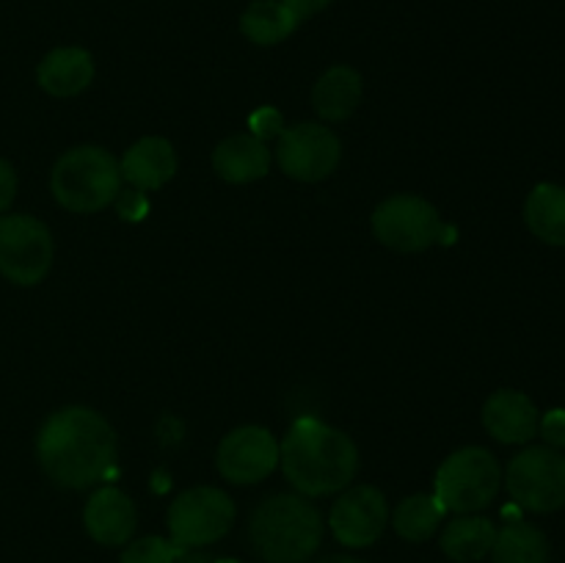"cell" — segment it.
<instances>
[{"mask_svg":"<svg viewBox=\"0 0 565 563\" xmlns=\"http://www.w3.org/2000/svg\"><path fill=\"white\" fill-rule=\"evenodd\" d=\"M320 563H364V561H359V557H348V555H329Z\"/></svg>","mask_w":565,"mask_h":563,"instance_id":"obj_31","label":"cell"},{"mask_svg":"<svg viewBox=\"0 0 565 563\" xmlns=\"http://www.w3.org/2000/svg\"><path fill=\"white\" fill-rule=\"evenodd\" d=\"M83 524L97 544L121 546L136 533L138 513L125 491L116 489V486H103L88 497Z\"/></svg>","mask_w":565,"mask_h":563,"instance_id":"obj_14","label":"cell"},{"mask_svg":"<svg viewBox=\"0 0 565 563\" xmlns=\"http://www.w3.org/2000/svg\"><path fill=\"white\" fill-rule=\"evenodd\" d=\"M215 563H241V561H232V557H224V561H215Z\"/></svg>","mask_w":565,"mask_h":563,"instance_id":"obj_32","label":"cell"},{"mask_svg":"<svg viewBox=\"0 0 565 563\" xmlns=\"http://www.w3.org/2000/svg\"><path fill=\"white\" fill-rule=\"evenodd\" d=\"M373 232L384 246L414 254L439 243L445 224H441L439 210L428 199L414 196V193H397L375 208Z\"/></svg>","mask_w":565,"mask_h":563,"instance_id":"obj_9","label":"cell"},{"mask_svg":"<svg viewBox=\"0 0 565 563\" xmlns=\"http://www.w3.org/2000/svg\"><path fill=\"white\" fill-rule=\"evenodd\" d=\"M279 464L298 495L326 497L345 491L356 478L359 450L342 431L315 417H301L279 445Z\"/></svg>","mask_w":565,"mask_h":563,"instance_id":"obj_2","label":"cell"},{"mask_svg":"<svg viewBox=\"0 0 565 563\" xmlns=\"http://www.w3.org/2000/svg\"><path fill=\"white\" fill-rule=\"evenodd\" d=\"M215 464L230 484H259L279 467V442L263 425H243L221 439Z\"/></svg>","mask_w":565,"mask_h":563,"instance_id":"obj_12","label":"cell"},{"mask_svg":"<svg viewBox=\"0 0 565 563\" xmlns=\"http://www.w3.org/2000/svg\"><path fill=\"white\" fill-rule=\"evenodd\" d=\"M252 136H257L259 141H268V138L281 136V114L276 108H263L252 116Z\"/></svg>","mask_w":565,"mask_h":563,"instance_id":"obj_26","label":"cell"},{"mask_svg":"<svg viewBox=\"0 0 565 563\" xmlns=\"http://www.w3.org/2000/svg\"><path fill=\"white\" fill-rule=\"evenodd\" d=\"M491 557L494 563H550V539L541 528L516 519L497 530Z\"/></svg>","mask_w":565,"mask_h":563,"instance_id":"obj_22","label":"cell"},{"mask_svg":"<svg viewBox=\"0 0 565 563\" xmlns=\"http://www.w3.org/2000/svg\"><path fill=\"white\" fill-rule=\"evenodd\" d=\"M342 144L334 130L320 121H303V125L281 130L276 141V160L281 171L298 182H320L331 177L340 166Z\"/></svg>","mask_w":565,"mask_h":563,"instance_id":"obj_10","label":"cell"},{"mask_svg":"<svg viewBox=\"0 0 565 563\" xmlns=\"http://www.w3.org/2000/svg\"><path fill=\"white\" fill-rule=\"evenodd\" d=\"M505 489L524 511H561L565 506V453L550 445L524 447L508 464Z\"/></svg>","mask_w":565,"mask_h":563,"instance_id":"obj_6","label":"cell"},{"mask_svg":"<svg viewBox=\"0 0 565 563\" xmlns=\"http://www.w3.org/2000/svg\"><path fill=\"white\" fill-rule=\"evenodd\" d=\"M180 546L160 535H143V539L127 541L119 563H174Z\"/></svg>","mask_w":565,"mask_h":563,"instance_id":"obj_24","label":"cell"},{"mask_svg":"<svg viewBox=\"0 0 565 563\" xmlns=\"http://www.w3.org/2000/svg\"><path fill=\"white\" fill-rule=\"evenodd\" d=\"M497 528L491 519L478 517V513H461L447 528L441 530V552L456 563H475L491 555Z\"/></svg>","mask_w":565,"mask_h":563,"instance_id":"obj_19","label":"cell"},{"mask_svg":"<svg viewBox=\"0 0 565 563\" xmlns=\"http://www.w3.org/2000/svg\"><path fill=\"white\" fill-rule=\"evenodd\" d=\"M174 563H207V557L196 555V552H193V550H182V546H180V552H177Z\"/></svg>","mask_w":565,"mask_h":563,"instance_id":"obj_30","label":"cell"},{"mask_svg":"<svg viewBox=\"0 0 565 563\" xmlns=\"http://www.w3.org/2000/svg\"><path fill=\"white\" fill-rule=\"evenodd\" d=\"M50 191L70 213H99L121 193L119 160L94 144L70 149L55 160Z\"/></svg>","mask_w":565,"mask_h":563,"instance_id":"obj_4","label":"cell"},{"mask_svg":"<svg viewBox=\"0 0 565 563\" xmlns=\"http://www.w3.org/2000/svg\"><path fill=\"white\" fill-rule=\"evenodd\" d=\"M298 17L290 6L281 0H254L241 17V31L248 42L259 44V47H270V44L285 42L292 36L298 28Z\"/></svg>","mask_w":565,"mask_h":563,"instance_id":"obj_21","label":"cell"},{"mask_svg":"<svg viewBox=\"0 0 565 563\" xmlns=\"http://www.w3.org/2000/svg\"><path fill=\"white\" fill-rule=\"evenodd\" d=\"M17 196V171L9 160L0 158V213L11 208Z\"/></svg>","mask_w":565,"mask_h":563,"instance_id":"obj_28","label":"cell"},{"mask_svg":"<svg viewBox=\"0 0 565 563\" xmlns=\"http://www.w3.org/2000/svg\"><path fill=\"white\" fill-rule=\"evenodd\" d=\"M502 486L500 461L486 447H461L436 469V500L447 513H478L497 500Z\"/></svg>","mask_w":565,"mask_h":563,"instance_id":"obj_5","label":"cell"},{"mask_svg":"<svg viewBox=\"0 0 565 563\" xmlns=\"http://www.w3.org/2000/svg\"><path fill=\"white\" fill-rule=\"evenodd\" d=\"M39 86L53 97H75L94 81L92 53L83 47H55L39 61Z\"/></svg>","mask_w":565,"mask_h":563,"instance_id":"obj_17","label":"cell"},{"mask_svg":"<svg viewBox=\"0 0 565 563\" xmlns=\"http://www.w3.org/2000/svg\"><path fill=\"white\" fill-rule=\"evenodd\" d=\"M323 513L303 495H274L254 511L248 535L265 563H307L323 541Z\"/></svg>","mask_w":565,"mask_h":563,"instance_id":"obj_3","label":"cell"},{"mask_svg":"<svg viewBox=\"0 0 565 563\" xmlns=\"http://www.w3.org/2000/svg\"><path fill=\"white\" fill-rule=\"evenodd\" d=\"M119 171L136 191H158L177 171L174 147L160 136L141 138L119 160Z\"/></svg>","mask_w":565,"mask_h":563,"instance_id":"obj_15","label":"cell"},{"mask_svg":"<svg viewBox=\"0 0 565 563\" xmlns=\"http://www.w3.org/2000/svg\"><path fill=\"white\" fill-rule=\"evenodd\" d=\"M524 221L539 241L565 246V188L541 182L524 202Z\"/></svg>","mask_w":565,"mask_h":563,"instance_id":"obj_20","label":"cell"},{"mask_svg":"<svg viewBox=\"0 0 565 563\" xmlns=\"http://www.w3.org/2000/svg\"><path fill=\"white\" fill-rule=\"evenodd\" d=\"M53 265V235L25 213L0 215V276L20 287L39 285Z\"/></svg>","mask_w":565,"mask_h":563,"instance_id":"obj_8","label":"cell"},{"mask_svg":"<svg viewBox=\"0 0 565 563\" xmlns=\"http://www.w3.org/2000/svg\"><path fill=\"white\" fill-rule=\"evenodd\" d=\"M36 458L61 489H88L114 472L116 434L94 408H58L39 428Z\"/></svg>","mask_w":565,"mask_h":563,"instance_id":"obj_1","label":"cell"},{"mask_svg":"<svg viewBox=\"0 0 565 563\" xmlns=\"http://www.w3.org/2000/svg\"><path fill=\"white\" fill-rule=\"evenodd\" d=\"M213 169L221 180L246 185V182L259 180L270 169V149L268 144L259 141L252 132H237L221 141L213 152Z\"/></svg>","mask_w":565,"mask_h":563,"instance_id":"obj_16","label":"cell"},{"mask_svg":"<svg viewBox=\"0 0 565 563\" xmlns=\"http://www.w3.org/2000/svg\"><path fill=\"white\" fill-rule=\"evenodd\" d=\"M539 434L544 436L546 445L563 450L565 447V408H552V412H546L539 423Z\"/></svg>","mask_w":565,"mask_h":563,"instance_id":"obj_25","label":"cell"},{"mask_svg":"<svg viewBox=\"0 0 565 563\" xmlns=\"http://www.w3.org/2000/svg\"><path fill=\"white\" fill-rule=\"evenodd\" d=\"M539 406L519 390H497L483 406L486 431L502 445H527L539 436Z\"/></svg>","mask_w":565,"mask_h":563,"instance_id":"obj_13","label":"cell"},{"mask_svg":"<svg viewBox=\"0 0 565 563\" xmlns=\"http://www.w3.org/2000/svg\"><path fill=\"white\" fill-rule=\"evenodd\" d=\"M116 204H119V215L125 221H141L149 213L147 196H143V191H136V188L132 191H121L116 196Z\"/></svg>","mask_w":565,"mask_h":563,"instance_id":"obj_27","label":"cell"},{"mask_svg":"<svg viewBox=\"0 0 565 563\" xmlns=\"http://www.w3.org/2000/svg\"><path fill=\"white\" fill-rule=\"evenodd\" d=\"M447 508L436 500V495H412L392 513V528L406 541H428L441 528Z\"/></svg>","mask_w":565,"mask_h":563,"instance_id":"obj_23","label":"cell"},{"mask_svg":"<svg viewBox=\"0 0 565 563\" xmlns=\"http://www.w3.org/2000/svg\"><path fill=\"white\" fill-rule=\"evenodd\" d=\"M281 3L290 6V9L296 11L298 20H309V17H315L318 11H323L331 0H281Z\"/></svg>","mask_w":565,"mask_h":563,"instance_id":"obj_29","label":"cell"},{"mask_svg":"<svg viewBox=\"0 0 565 563\" xmlns=\"http://www.w3.org/2000/svg\"><path fill=\"white\" fill-rule=\"evenodd\" d=\"M390 524V502L375 486H351L337 497L329 513V528L342 546L364 550L384 535Z\"/></svg>","mask_w":565,"mask_h":563,"instance_id":"obj_11","label":"cell"},{"mask_svg":"<svg viewBox=\"0 0 565 563\" xmlns=\"http://www.w3.org/2000/svg\"><path fill=\"white\" fill-rule=\"evenodd\" d=\"M166 522L177 546L199 550L230 533L235 524V502L215 486H193L171 502Z\"/></svg>","mask_w":565,"mask_h":563,"instance_id":"obj_7","label":"cell"},{"mask_svg":"<svg viewBox=\"0 0 565 563\" xmlns=\"http://www.w3.org/2000/svg\"><path fill=\"white\" fill-rule=\"evenodd\" d=\"M315 110L326 121H345L362 103V75L353 66H331L312 92Z\"/></svg>","mask_w":565,"mask_h":563,"instance_id":"obj_18","label":"cell"}]
</instances>
